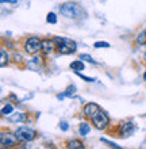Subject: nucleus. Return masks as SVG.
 Here are the masks:
<instances>
[{
  "label": "nucleus",
  "mask_w": 146,
  "mask_h": 149,
  "mask_svg": "<svg viewBox=\"0 0 146 149\" xmlns=\"http://www.w3.org/2000/svg\"><path fill=\"white\" fill-rule=\"evenodd\" d=\"M60 11L64 16L66 18H71V19H83V18H87V12L79 3H75V1H66L60 6Z\"/></svg>",
  "instance_id": "nucleus-1"
},
{
  "label": "nucleus",
  "mask_w": 146,
  "mask_h": 149,
  "mask_svg": "<svg viewBox=\"0 0 146 149\" xmlns=\"http://www.w3.org/2000/svg\"><path fill=\"white\" fill-rule=\"evenodd\" d=\"M58 46V52L61 54H71V53H75L77 50V45H76L75 41H72L69 38H65V37H54L53 39Z\"/></svg>",
  "instance_id": "nucleus-2"
},
{
  "label": "nucleus",
  "mask_w": 146,
  "mask_h": 149,
  "mask_svg": "<svg viewBox=\"0 0 146 149\" xmlns=\"http://www.w3.org/2000/svg\"><path fill=\"white\" fill-rule=\"evenodd\" d=\"M15 134L19 141H24V142L33 141V140L37 137V132L30 129V127H19V129L16 130Z\"/></svg>",
  "instance_id": "nucleus-3"
},
{
  "label": "nucleus",
  "mask_w": 146,
  "mask_h": 149,
  "mask_svg": "<svg viewBox=\"0 0 146 149\" xmlns=\"http://www.w3.org/2000/svg\"><path fill=\"white\" fill-rule=\"evenodd\" d=\"M92 121H93V125H95L96 129L103 130L108 126V117L106 115V113H103L102 110H99L98 113L92 117Z\"/></svg>",
  "instance_id": "nucleus-4"
},
{
  "label": "nucleus",
  "mask_w": 146,
  "mask_h": 149,
  "mask_svg": "<svg viewBox=\"0 0 146 149\" xmlns=\"http://www.w3.org/2000/svg\"><path fill=\"white\" fill-rule=\"evenodd\" d=\"M24 49L28 54H35L37 52L42 50V41H39L38 38L33 37V38H28L26 41V45H24Z\"/></svg>",
  "instance_id": "nucleus-5"
},
{
  "label": "nucleus",
  "mask_w": 146,
  "mask_h": 149,
  "mask_svg": "<svg viewBox=\"0 0 146 149\" xmlns=\"http://www.w3.org/2000/svg\"><path fill=\"white\" fill-rule=\"evenodd\" d=\"M0 142H1V146L3 148H10V146H14L18 142V137L15 136H12L10 133H1L0 134Z\"/></svg>",
  "instance_id": "nucleus-6"
},
{
  "label": "nucleus",
  "mask_w": 146,
  "mask_h": 149,
  "mask_svg": "<svg viewBox=\"0 0 146 149\" xmlns=\"http://www.w3.org/2000/svg\"><path fill=\"white\" fill-rule=\"evenodd\" d=\"M134 123L133 122H123L122 125H120V129H119V132H120V134H122L123 137H129L130 134H133V132H134Z\"/></svg>",
  "instance_id": "nucleus-7"
},
{
  "label": "nucleus",
  "mask_w": 146,
  "mask_h": 149,
  "mask_svg": "<svg viewBox=\"0 0 146 149\" xmlns=\"http://www.w3.org/2000/svg\"><path fill=\"white\" fill-rule=\"evenodd\" d=\"M99 110H100V109H99L98 104H95V103H88L87 106L84 107V115H85V117L92 118Z\"/></svg>",
  "instance_id": "nucleus-8"
},
{
  "label": "nucleus",
  "mask_w": 146,
  "mask_h": 149,
  "mask_svg": "<svg viewBox=\"0 0 146 149\" xmlns=\"http://www.w3.org/2000/svg\"><path fill=\"white\" fill-rule=\"evenodd\" d=\"M26 114L24 113H16V114H14V115H11L10 117V121L11 122H24L26 121Z\"/></svg>",
  "instance_id": "nucleus-9"
},
{
  "label": "nucleus",
  "mask_w": 146,
  "mask_h": 149,
  "mask_svg": "<svg viewBox=\"0 0 146 149\" xmlns=\"http://www.w3.org/2000/svg\"><path fill=\"white\" fill-rule=\"evenodd\" d=\"M51 50H53V42H50L49 39H45V41H42V52H44L45 54L50 53Z\"/></svg>",
  "instance_id": "nucleus-10"
},
{
  "label": "nucleus",
  "mask_w": 146,
  "mask_h": 149,
  "mask_svg": "<svg viewBox=\"0 0 146 149\" xmlns=\"http://www.w3.org/2000/svg\"><path fill=\"white\" fill-rule=\"evenodd\" d=\"M71 68L73 69V71H76V72H80V71H83L85 67H84L83 60H77V61H73V63L71 64Z\"/></svg>",
  "instance_id": "nucleus-11"
},
{
  "label": "nucleus",
  "mask_w": 146,
  "mask_h": 149,
  "mask_svg": "<svg viewBox=\"0 0 146 149\" xmlns=\"http://www.w3.org/2000/svg\"><path fill=\"white\" fill-rule=\"evenodd\" d=\"M68 148H71V149H83L84 145H83V142L79 141V140H72V141H69V144H68Z\"/></svg>",
  "instance_id": "nucleus-12"
},
{
  "label": "nucleus",
  "mask_w": 146,
  "mask_h": 149,
  "mask_svg": "<svg viewBox=\"0 0 146 149\" xmlns=\"http://www.w3.org/2000/svg\"><path fill=\"white\" fill-rule=\"evenodd\" d=\"M0 67H6L7 65V63H8V54L6 53V50L4 49H1L0 50Z\"/></svg>",
  "instance_id": "nucleus-13"
},
{
  "label": "nucleus",
  "mask_w": 146,
  "mask_h": 149,
  "mask_svg": "<svg viewBox=\"0 0 146 149\" xmlns=\"http://www.w3.org/2000/svg\"><path fill=\"white\" fill-rule=\"evenodd\" d=\"M89 132H91L89 125H88L87 122H83V123L80 125V134H81V136H87V134H89Z\"/></svg>",
  "instance_id": "nucleus-14"
},
{
  "label": "nucleus",
  "mask_w": 146,
  "mask_h": 149,
  "mask_svg": "<svg viewBox=\"0 0 146 149\" xmlns=\"http://www.w3.org/2000/svg\"><path fill=\"white\" fill-rule=\"evenodd\" d=\"M46 20H48L49 23L55 24V23H57V15H55L54 12H49L48 16H46Z\"/></svg>",
  "instance_id": "nucleus-15"
},
{
  "label": "nucleus",
  "mask_w": 146,
  "mask_h": 149,
  "mask_svg": "<svg viewBox=\"0 0 146 149\" xmlns=\"http://www.w3.org/2000/svg\"><path fill=\"white\" fill-rule=\"evenodd\" d=\"M137 42L139 45H146V31H142L137 38Z\"/></svg>",
  "instance_id": "nucleus-16"
},
{
  "label": "nucleus",
  "mask_w": 146,
  "mask_h": 149,
  "mask_svg": "<svg viewBox=\"0 0 146 149\" xmlns=\"http://www.w3.org/2000/svg\"><path fill=\"white\" fill-rule=\"evenodd\" d=\"M12 111H14V107H12L11 104H7V106L3 107V110H1V114H3V115H10Z\"/></svg>",
  "instance_id": "nucleus-17"
},
{
  "label": "nucleus",
  "mask_w": 146,
  "mask_h": 149,
  "mask_svg": "<svg viewBox=\"0 0 146 149\" xmlns=\"http://www.w3.org/2000/svg\"><path fill=\"white\" fill-rule=\"evenodd\" d=\"M80 58L83 60V61H87V63H91V64H96V61L92 58L89 54H81L80 56Z\"/></svg>",
  "instance_id": "nucleus-18"
},
{
  "label": "nucleus",
  "mask_w": 146,
  "mask_h": 149,
  "mask_svg": "<svg viewBox=\"0 0 146 149\" xmlns=\"http://www.w3.org/2000/svg\"><path fill=\"white\" fill-rule=\"evenodd\" d=\"M93 47H96V49H100V47H110V43L108 42H96L95 45H93Z\"/></svg>",
  "instance_id": "nucleus-19"
},
{
  "label": "nucleus",
  "mask_w": 146,
  "mask_h": 149,
  "mask_svg": "<svg viewBox=\"0 0 146 149\" xmlns=\"http://www.w3.org/2000/svg\"><path fill=\"white\" fill-rule=\"evenodd\" d=\"M102 142H104V144H108V145H110L111 148H118V149H120V146H119V145H116L115 142L108 141V140H106V138H102Z\"/></svg>",
  "instance_id": "nucleus-20"
},
{
  "label": "nucleus",
  "mask_w": 146,
  "mask_h": 149,
  "mask_svg": "<svg viewBox=\"0 0 146 149\" xmlns=\"http://www.w3.org/2000/svg\"><path fill=\"white\" fill-rule=\"evenodd\" d=\"M77 74H79V76H80L81 79H83V80H85V81H88V83H93V81H95V79L88 77V76H84V74H81L80 72H77Z\"/></svg>",
  "instance_id": "nucleus-21"
},
{
  "label": "nucleus",
  "mask_w": 146,
  "mask_h": 149,
  "mask_svg": "<svg viewBox=\"0 0 146 149\" xmlns=\"http://www.w3.org/2000/svg\"><path fill=\"white\" fill-rule=\"evenodd\" d=\"M76 92V87L75 86H72V87H69L66 90V92H65V95H68V96H71L72 94H75Z\"/></svg>",
  "instance_id": "nucleus-22"
},
{
  "label": "nucleus",
  "mask_w": 146,
  "mask_h": 149,
  "mask_svg": "<svg viewBox=\"0 0 146 149\" xmlns=\"http://www.w3.org/2000/svg\"><path fill=\"white\" fill-rule=\"evenodd\" d=\"M60 129L64 130V132H66V130L69 129V125H68L66 122H61V123H60Z\"/></svg>",
  "instance_id": "nucleus-23"
},
{
  "label": "nucleus",
  "mask_w": 146,
  "mask_h": 149,
  "mask_svg": "<svg viewBox=\"0 0 146 149\" xmlns=\"http://www.w3.org/2000/svg\"><path fill=\"white\" fill-rule=\"evenodd\" d=\"M15 61H16V63H20V61H22V56H20V54H15Z\"/></svg>",
  "instance_id": "nucleus-24"
},
{
  "label": "nucleus",
  "mask_w": 146,
  "mask_h": 149,
  "mask_svg": "<svg viewBox=\"0 0 146 149\" xmlns=\"http://www.w3.org/2000/svg\"><path fill=\"white\" fill-rule=\"evenodd\" d=\"M1 3H12V4H15L16 0H1Z\"/></svg>",
  "instance_id": "nucleus-25"
},
{
  "label": "nucleus",
  "mask_w": 146,
  "mask_h": 149,
  "mask_svg": "<svg viewBox=\"0 0 146 149\" xmlns=\"http://www.w3.org/2000/svg\"><path fill=\"white\" fill-rule=\"evenodd\" d=\"M143 80H145V81H146V72H145V73H143Z\"/></svg>",
  "instance_id": "nucleus-26"
},
{
  "label": "nucleus",
  "mask_w": 146,
  "mask_h": 149,
  "mask_svg": "<svg viewBox=\"0 0 146 149\" xmlns=\"http://www.w3.org/2000/svg\"><path fill=\"white\" fill-rule=\"evenodd\" d=\"M145 61H146V53H145Z\"/></svg>",
  "instance_id": "nucleus-27"
}]
</instances>
